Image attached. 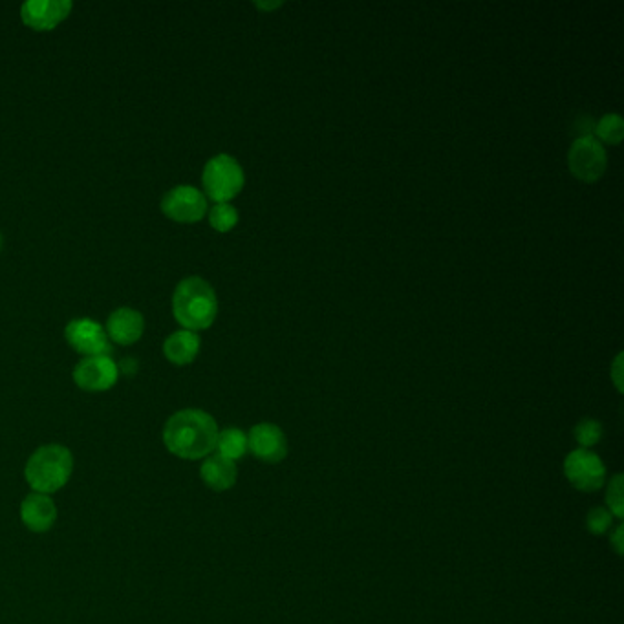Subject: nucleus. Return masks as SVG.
Masks as SVG:
<instances>
[{"mask_svg": "<svg viewBox=\"0 0 624 624\" xmlns=\"http://www.w3.org/2000/svg\"><path fill=\"white\" fill-rule=\"evenodd\" d=\"M603 425L601 421L586 418L577 423L575 427V440L581 445L579 449H592L597 443L603 440Z\"/></svg>", "mask_w": 624, "mask_h": 624, "instance_id": "18", "label": "nucleus"}, {"mask_svg": "<svg viewBox=\"0 0 624 624\" xmlns=\"http://www.w3.org/2000/svg\"><path fill=\"white\" fill-rule=\"evenodd\" d=\"M218 425L211 414L200 409H185L173 414L163 427L167 451L182 460H202L215 451Z\"/></svg>", "mask_w": 624, "mask_h": 624, "instance_id": "1", "label": "nucleus"}, {"mask_svg": "<svg viewBox=\"0 0 624 624\" xmlns=\"http://www.w3.org/2000/svg\"><path fill=\"white\" fill-rule=\"evenodd\" d=\"M0 242H2V238H0Z\"/></svg>", "mask_w": 624, "mask_h": 624, "instance_id": "25", "label": "nucleus"}, {"mask_svg": "<svg viewBox=\"0 0 624 624\" xmlns=\"http://www.w3.org/2000/svg\"><path fill=\"white\" fill-rule=\"evenodd\" d=\"M72 11L68 0H30L22 6V22L35 32H50Z\"/></svg>", "mask_w": 624, "mask_h": 624, "instance_id": "10", "label": "nucleus"}, {"mask_svg": "<svg viewBox=\"0 0 624 624\" xmlns=\"http://www.w3.org/2000/svg\"><path fill=\"white\" fill-rule=\"evenodd\" d=\"M248 451L266 463H280L288 454V440L280 427L259 423L248 434Z\"/></svg>", "mask_w": 624, "mask_h": 624, "instance_id": "11", "label": "nucleus"}, {"mask_svg": "<svg viewBox=\"0 0 624 624\" xmlns=\"http://www.w3.org/2000/svg\"><path fill=\"white\" fill-rule=\"evenodd\" d=\"M255 6L260 8V10H277L282 4H280V2H273V4H262V2H259V4H255Z\"/></svg>", "mask_w": 624, "mask_h": 624, "instance_id": "24", "label": "nucleus"}, {"mask_svg": "<svg viewBox=\"0 0 624 624\" xmlns=\"http://www.w3.org/2000/svg\"><path fill=\"white\" fill-rule=\"evenodd\" d=\"M612 381L619 392H623V354L615 357L614 366H612Z\"/></svg>", "mask_w": 624, "mask_h": 624, "instance_id": "22", "label": "nucleus"}, {"mask_svg": "<svg viewBox=\"0 0 624 624\" xmlns=\"http://www.w3.org/2000/svg\"><path fill=\"white\" fill-rule=\"evenodd\" d=\"M623 533V524H619V528L615 529V533L612 535V546H614L615 551H617V555H623Z\"/></svg>", "mask_w": 624, "mask_h": 624, "instance_id": "23", "label": "nucleus"}, {"mask_svg": "<svg viewBox=\"0 0 624 624\" xmlns=\"http://www.w3.org/2000/svg\"><path fill=\"white\" fill-rule=\"evenodd\" d=\"M595 134L599 143L604 141L608 145H619L624 138V121L619 114H606L595 127Z\"/></svg>", "mask_w": 624, "mask_h": 624, "instance_id": "17", "label": "nucleus"}, {"mask_svg": "<svg viewBox=\"0 0 624 624\" xmlns=\"http://www.w3.org/2000/svg\"><path fill=\"white\" fill-rule=\"evenodd\" d=\"M145 330L143 315L130 308H119L108 317L107 335L114 343L121 346L138 343Z\"/></svg>", "mask_w": 624, "mask_h": 624, "instance_id": "13", "label": "nucleus"}, {"mask_svg": "<svg viewBox=\"0 0 624 624\" xmlns=\"http://www.w3.org/2000/svg\"><path fill=\"white\" fill-rule=\"evenodd\" d=\"M564 474L582 493H595L606 482V467L601 456L588 449H577L568 454L564 460Z\"/></svg>", "mask_w": 624, "mask_h": 624, "instance_id": "6", "label": "nucleus"}, {"mask_svg": "<svg viewBox=\"0 0 624 624\" xmlns=\"http://www.w3.org/2000/svg\"><path fill=\"white\" fill-rule=\"evenodd\" d=\"M215 451L227 460L237 462L248 452V434L235 427L218 432Z\"/></svg>", "mask_w": 624, "mask_h": 624, "instance_id": "16", "label": "nucleus"}, {"mask_svg": "<svg viewBox=\"0 0 624 624\" xmlns=\"http://www.w3.org/2000/svg\"><path fill=\"white\" fill-rule=\"evenodd\" d=\"M21 520L32 533H46L54 528L57 507L52 496L43 493L26 496L21 504Z\"/></svg>", "mask_w": 624, "mask_h": 624, "instance_id": "12", "label": "nucleus"}, {"mask_svg": "<svg viewBox=\"0 0 624 624\" xmlns=\"http://www.w3.org/2000/svg\"><path fill=\"white\" fill-rule=\"evenodd\" d=\"M204 189L216 204H229L244 189V171L240 163L229 154H218L204 167Z\"/></svg>", "mask_w": 624, "mask_h": 624, "instance_id": "4", "label": "nucleus"}, {"mask_svg": "<svg viewBox=\"0 0 624 624\" xmlns=\"http://www.w3.org/2000/svg\"><path fill=\"white\" fill-rule=\"evenodd\" d=\"M568 165L577 180L584 183L599 182L608 167L603 143H599L593 136H582L573 141L568 152Z\"/></svg>", "mask_w": 624, "mask_h": 624, "instance_id": "5", "label": "nucleus"}, {"mask_svg": "<svg viewBox=\"0 0 624 624\" xmlns=\"http://www.w3.org/2000/svg\"><path fill=\"white\" fill-rule=\"evenodd\" d=\"M200 476L209 489H213L216 493H224L237 484V463L227 460L220 454L207 456L200 467Z\"/></svg>", "mask_w": 624, "mask_h": 624, "instance_id": "14", "label": "nucleus"}, {"mask_svg": "<svg viewBox=\"0 0 624 624\" xmlns=\"http://www.w3.org/2000/svg\"><path fill=\"white\" fill-rule=\"evenodd\" d=\"M162 211L174 222L196 224L207 213V198L191 185H178L163 196Z\"/></svg>", "mask_w": 624, "mask_h": 624, "instance_id": "7", "label": "nucleus"}, {"mask_svg": "<svg viewBox=\"0 0 624 624\" xmlns=\"http://www.w3.org/2000/svg\"><path fill=\"white\" fill-rule=\"evenodd\" d=\"M74 473V454L65 445L48 443L41 445L28 458L24 467L26 482L32 487L33 493L54 495L61 491Z\"/></svg>", "mask_w": 624, "mask_h": 624, "instance_id": "3", "label": "nucleus"}, {"mask_svg": "<svg viewBox=\"0 0 624 624\" xmlns=\"http://www.w3.org/2000/svg\"><path fill=\"white\" fill-rule=\"evenodd\" d=\"M606 509L614 518H623L624 515V485L623 474H615L606 489Z\"/></svg>", "mask_w": 624, "mask_h": 624, "instance_id": "20", "label": "nucleus"}, {"mask_svg": "<svg viewBox=\"0 0 624 624\" xmlns=\"http://www.w3.org/2000/svg\"><path fill=\"white\" fill-rule=\"evenodd\" d=\"M209 224L218 233H227L238 224V211L231 204H216L209 211Z\"/></svg>", "mask_w": 624, "mask_h": 624, "instance_id": "19", "label": "nucleus"}, {"mask_svg": "<svg viewBox=\"0 0 624 624\" xmlns=\"http://www.w3.org/2000/svg\"><path fill=\"white\" fill-rule=\"evenodd\" d=\"M612 524H614V515L606 507H593L592 511L588 513V518H586L588 531L597 537L606 535L612 528Z\"/></svg>", "mask_w": 624, "mask_h": 624, "instance_id": "21", "label": "nucleus"}, {"mask_svg": "<svg viewBox=\"0 0 624 624\" xmlns=\"http://www.w3.org/2000/svg\"><path fill=\"white\" fill-rule=\"evenodd\" d=\"M66 341L83 356H108L110 339L101 324L92 319H76L66 326Z\"/></svg>", "mask_w": 624, "mask_h": 624, "instance_id": "8", "label": "nucleus"}, {"mask_svg": "<svg viewBox=\"0 0 624 624\" xmlns=\"http://www.w3.org/2000/svg\"><path fill=\"white\" fill-rule=\"evenodd\" d=\"M119 368L112 357H85L74 370V381L87 392H105L118 383Z\"/></svg>", "mask_w": 624, "mask_h": 624, "instance_id": "9", "label": "nucleus"}, {"mask_svg": "<svg viewBox=\"0 0 624 624\" xmlns=\"http://www.w3.org/2000/svg\"><path fill=\"white\" fill-rule=\"evenodd\" d=\"M174 319L189 332L207 330L218 315V299L207 280L200 277L183 279L173 297Z\"/></svg>", "mask_w": 624, "mask_h": 624, "instance_id": "2", "label": "nucleus"}, {"mask_svg": "<svg viewBox=\"0 0 624 624\" xmlns=\"http://www.w3.org/2000/svg\"><path fill=\"white\" fill-rule=\"evenodd\" d=\"M200 346L202 343L196 332L182 330L167 337V341L163 343V354L173 365H191L200 352Z\"/></svg>", "mask_w": 624, "mask_h": 624, "instance_id": "15", "label": "nucleus"}]
</instances>
